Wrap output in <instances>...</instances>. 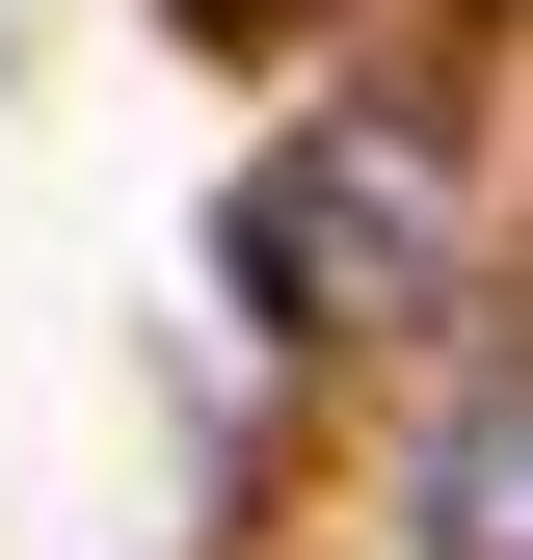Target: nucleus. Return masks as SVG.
<instances>
[{
  "instance_id": "nucleus-3",
  "label": "nucleus",
  "mask_w": 533,
  "mask_h": 560,
  "mask_svg": "<svg viewBox=\"0 0 533 560\" xmlns=\"http://www.w3.org/2000/svg\"><path fill=\"white\" fill-rule=\"evenodd\" d=\"M161 27H214V54H266V27H320V0H161Z\"/></svg>"
},
{
  "instance_id": "nucleus-2",
  "label": "nucleus",
  "mask_w": 533,
  "mask_h": 560,
  "mask_svg": "<svg viewBox=\"0 0 533 560\" xmlns=\"http://www.w3.org/2000/svg\"><path fill=\"white\" fill-rule=\"evenodd\" d=\"M427 560H533V347H481L427 428Z\"/></svg>"
},
{
  "instance_id": "nucleus-1",
  "label": "nucleus",
  "mask_w": 533,
  "mask_h": 560,
  "mask_svg": "<svg viewBox=\"0 0 533 560\" xmlns=\"http://www.w3.org/2000/svg\"><path fill=\"white\" fill-rule=\"evenodd\" d=\"M240 294H294V320H400V294H427V161H347V133H320V161H266V187H240Z\"/></svg>"
}]
</instances>
